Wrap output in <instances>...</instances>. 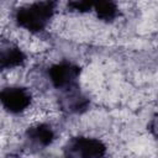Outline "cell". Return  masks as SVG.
I'll list each match as a JSON object with an SVG mask.
<instances>
[{
	"label": "cell",
	"instance_id": "obj_1",
	"mask_svg": "<svg viewBox=\"0 0 158 158\" xmlns=\"http://www.w3.org/2000/svg\"><path fill=\"white\" fill-rule=\"evenodd\" d=\"M56 4L53 1L35 2L20 7L15 12V20L19 26L31 31L40 32L46 28L47 23L54 14Z\"/></svg>",
	"mask_w": 158,
	"mask_h": 158
},
{
	"label": "cell",
	"instance_id": "obj_2",
	"mask_svg": "<svg viewBox=\"0 0 158 158\" xmlns=\"http://www.w3.org/2000/svg\"><path fill=\"white\" fill-rule=\"evenodd\" d=\"M106 153L105 144L90 137H75L64 147L65 158H102Z\"/></svg>",
	"mask_w": 158,
	"mask_h": 158
},
{
	"label": "cell",
	"instance_id": "obj_3",
	"mask_svg": "<svg viewBox=\"0 0 158 158\" xmlns=\"http://www.w3.org/2000/svg\"><path fill=\"white\" fill-rule=\"evenodd\" d=\"M48 74H49L52 84L56 88L70 90L78 80L80 69H79V67H77L73 63L62 62V63L52 65Z\"/></svg>",
	"mask_w": 158,
	"mask_h": 158
},
{
	"label": "cell",
	"instance_id": "obj_4",
	"mask_svg": "<svg viewBox=\"0 0 158 158\" xmlns=\"http://www.w3.org/2000/svg\"><path fill=\"white\" fill-rule=\"evenodd\" d=\"M2 106L12 114H19L23 111L31 102V94L20 86L5 88L0 94Z\"/></svg>",
	"mask_w": 158,
	"mask_h": 158
},
{
	"label": "cell",
	"instance_id": "obj_5",
	"mask_svg": "<svg viewBox=\"0 0 158 158\" xmlns=\"http://www.w3.org/2000/svg\"><path fill=\"white\" fill-rule=\"evenodd\" d=\"M27 138L32 144L37 147H46L51 144L52 141L54 139V132L51 126L41 123V125H36L28 128Z\"/></svg>",
	"mask_w": 158,
	"mask_h": 158
},
{
	"label": "cell",
	"instance_id": "obj_6",
	"mask_svg": "<svg viewBox=\"0 0 158 158\" xmlns=\"http://www.w3.org/2000/svg\"><path fill=\"white\" fill-rule=\"evenodd\" d=\"M25 60L23 52L16 46L2 47L0 52V67L2 69H10L20 65Z\"/></svg>",
	"mask_w": 158,
	"mask_h": 158
},
{
	"label": "cell",
	"instance_id": "obj_7",
	"mask_svg": "<svg viewBox=\"0 0 158 158\" xmlns=\"http://www.w3.org/2000/svg\"><path fill=\"white\" fill-rule=\"evenodd\" d=\"M88 104H89L88 99L77 91H69L67 96L63 98L62 101V106L70 112H80L86 109Z\"/></svg>",
	"mask_w": 158,
	"mask_h": 158
},
{
	"label": "cell",
	"instance_id": "obj_8",
	"mask_svg": "<svg viewBox=\"0 0 158 158\" xmlns=\"http://www.w3.org/2000/svg\"><path fill=\"white\" fill-rule=\"evenodd\" d=\"M94 10L98 17L104 21H112L117 16V6L112 1L94 2Z\"/></svg>",
	"mask_w": 158,
	"mask_h": 158
},
{
	"label": "cell",
	"instance_id": "obj_9",
	"mask_svg": "<svg viewBox=\"0 0 158 158\" xmlns=\"http://www.w3.org/2000/svg\"><path fill=\"white\" fill-rule=\"evenodd\" d=\"M69 6H70L73 10H77V11H88V10H90L91 7H94V2H88V1H74V2H70Z\"/></svg>",
	"mask_w": 158,
	"mask_h": 158
},
{
	"label": "cell",
	"instance_id": "obj_10",
	"mask_svg": "<svg viewBox=\"0 0 158 158\" xmlns=\"http://www.w3.org/2000/svg\"><path fill=\"white\" fill-rule=\"evenodd\" d=\"M149 130H151V132H152L156 137H158V115H156V116L153 117V120L151 121V123H149Z\"/></svg>",
	"mask_w": 158,
	"mask_h": 158
}]
</instances>
